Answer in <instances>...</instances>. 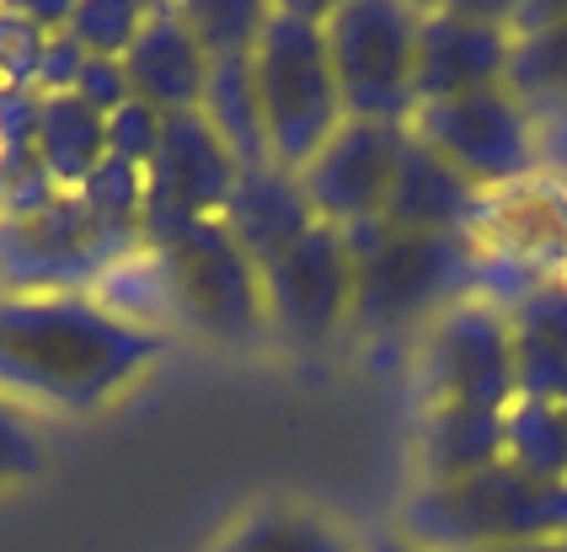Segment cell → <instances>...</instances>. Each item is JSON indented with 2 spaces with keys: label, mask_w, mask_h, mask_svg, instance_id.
Masks as SVG:
<instances>
[{
  "label": "cell",
  "mask_w": 567,
  "mask_h": 552,
  "mask_svg": "<svg viewBox=\"0 0 567 552\" xmlns=\"http://www.w3.org/2000/svg\"><path fill=\"white\" fill-rule=\"evenodd\" d=\"M75 98L86 102L92 113H118L134 92H128V75H124V60H86L81 81H75Z\"/></svg>",
  "instance_id": "cell-33"
},
{
  "label": "cell",
  "mask_w": 567,
  "mask_h": 552,
  "mask_svg": "<svg viewBox=\"0 0 567 552\" xmlns=\"http://www.w3.org/2000/svg\"><path fill=\"white\" fill-rule=\"evenodd\" d=\"M417 17L423 6L402 0H338L321 17L327 60L348 119L370 124H408L412 98V54H417Z\"/></svg>",
  "instance_id": "cell-8"
},
{
  "label": "cell",
  "mask_w": 567,
  "mask_h": 552,
  "mask_svg": "<svg viewBox=\"0 0 567 552\" xmlns=\"http://www.w3.org/2000/svg\"><path fill=\"white\" fill-rule=\"evenodd\" d=\"M514 381L530 402H567V279H546L508 306Z\"/></svg>",
  "instance_id": "cell-18"
},
{
  "label": "cell",
  "mask_w": 567,
  "mask_h": 552,
  "mask_svg": "<svg viewBox=\"0 0 567 552\" xmlns=\"http://www.w3.org/2000/svg\"><path fill=\"white\" fill-rule=\"evenodd\" d=\"M514 6H423L417 54H412V98L440 102L482 86H504L514 70Z\"/></svg>",
  "instance_id": "cell-11"
},
{
  "label": "cell",
  "mask_w": 567,
  "mask_h": 552,
  "mask_svg": "<svg viewBox=\"0 0 567 552\" xmlns=\"http://www.w3.org/2000/svg\"><path fill=\"white\" fill-rule=\"evenodd\" d=\"M204 124L220 134L230 162L241 172H262L268 162V130H262V102H257V75H252V49H230L209 60V81H204V102H198Z\"/></svg>",
  "instance_id": "cell-19"
},
{
  "label": "cell",
  "mask_w": 567,
  "mask_h": 552,
  "mask_svg": "<svg viewBox=\"0 0 567 552\" xmlns=\"http://www.w3.org/2000/svg\"><path fill=\"white\" fill-rule=\"evenodd\" d=\"M81 70H86V49H81L70 33H49L43 60H38V86H32V92H38V98H64V92H75Z\"/></svg>",
  "instance_id": "cell-32"
},
{
  "label": "cell",
  "mask_w": 567,
  "mask_h": 552,
  "mask_svg": "<svg viewBox=\"0 0 567 552\" xmlns=\"http://www.w3.org/2000/svg\"><path fill=\"white\" fill-rule=\"evenodd\" d=\"M38 92H17V86H0V151H32L38 140Z\"/></svg>",
  "instance_id": "cell-34"
},
{
  "label": "cell",
  "mask_w": 567,
  "mask_h": 552,
  "mask_svg": "<svg viewBox=\"0 0 567 552\" xmlns=\"http://www.w3.org/2000/svg\"><path fill=\"white\" fill-rule=\"evenodd\" d=\"M504 461V413L429 408L417 429V483H455Z\"/></svg>",
  "instance_id": "cell-20"
},
{
  "label": "cell",
  "mask_w": 567,
  "mask_h": 552,
  "mask_svg": "<svg viewBox=\"0 0 567 552\" xmlns=\"http://www.w3.org/2000/svg\"><path fill=\"white\" fill-rule=\"evenodd\" d=\"M370 552H417V548H408V542H402V536H380L375 548Z\"/></svg>",
  "instance_id": "cell-36"
},
{
  "label": "cell",
  "mask_w": 567,
  "mask_h": 552,
  "mask_svg": "<svg viewBox=\"0 0 567 552\" xmlns=\"http://www.w3.org/2000/svg\"><path fill=\"white\" fill-rule=\"evenodd\" d=\"M161 130H166V113H156L151 102L128 98L118 113H107V156L134 166H151L161 145Z\"/></svg>",
  "instance_id": "cell-31"
},
{
  "label": "cell",
  "mask_w": 567,
  "mask_h": 552,
  "mask_svg": "<svg viewBox=\"0 0 567 552\" xmlns=\"http://www.w3.org/2000/svg\"><path fill=\"white\" fill-rule=\"evenodd\" d=\"M145 11L151 6H134V0H81L70 6L64 33L86 49V60H124L128 43L145 28Z\"/></svg>",
  "instance_id": "cell-25"
},
{
  "label": "cell",
  "mask_w": 567,
  "mask_h": 552,
  "mask_svg": "<svg viewBox=\"0 0 567 552\" xmlns=\"http://www.w3.org/2000/svg\"><path fill=\"white\" fill-rule=\"evenodd\" d=\"M476 552H567V542H519V548H476Z\"/></svg>",
  "instance_id": "cell-35"
},
{
  "label": "cell",
  "mask_w": 567,
  "mask_h": 552,
  "mask_svg": "<svg viewBox=\"0 0 567 552\" xmlns=\"http://www.w3.org/2000/svg\"><path fill=\"white\" fill-rule=\"evenodd\" d=\"M408 130L482 194H508L540 177V119L508 81L461 98L417 102Z\"/></svg>",
  "instance_id": "cell-6"
},
{
  "label": "cell",
  "mask_w": 567,
  "mask_h": 552,
  "mask_svg": "<svg viewBox=\"0 0 567 552\" xmlns=\"http://www.w3.org/2000/svg\"><path fill=\"white\" fill-rule=\"evenodd\" d=\"M514 33L508 86L530 113H567V6H514Z\"/></svg>",
  "instance_id": "cell-21"
},
{
  "label": "cell",
  "mask_w": 567,
  "mask_h": 552,
  "mask_svg": "<svg viewBox=\"0 0 567 552\" xmlns=\"http://www.w3.org/2000/svg\"><path fill=\"white\" fill-rule=\"evenodd\" d=\"M262 11L268 6H241V0H188L183 17L188 28L198 33L204 54H230V49H252L257 43V28H262Z\"/></svg>",
  "instance_id": "cell-27"
},
{
  "label": "cell",
  "mask_w": 567,
  "mask_h": 552,
  "mask_svg": "<svg viewBox=\"0 0 567 552\" xmlns=\"http://www.w3.org/2000/svg\"><path fill=\"white\" fill-rule=\"evenodd\" d=\"M60 198L38 151H0V221H28Z\"/></svg>",
  "instance_id": "cell-28"
},
{
  "label": "cell",
  "mask_w": 567,
  "mask_h": 552,
  "mask_svg": "<svg viewBox=\"0 0 567 552\" xmlns=\"http://www.w3.org/2000/svg\"><path fill=\"white\" fill-rule=\"evenodd\" d=\"M43 472V435L38 419L0 397V488H17Z\"/></svg>",
  "instance_id": "cell-30"
},
{
  "label": "cell",
  "mask_w": 567,
  "mask_h": 552,
  "mask_svg": "<svg viewBox=\"0 0 567 552\" xmlns=\"http://www.w3.org/2000/svg\"><path fill=\"white\" fill-rule=\"evenodd\" d=\"M75 198L92 209L96 221L140 231V209H145V166L118 162V156H102L92 177L75 188Z\"/></svg>",
  "instance_id": "cell-26"
},
{
  "label": "cell",
  "mask_w": 567,
  "mask_h": 552,
  "mask_svg": "<svg viewBox=\"0 0 567 552\" xmlns=\"http://www.w3.org/2000/svg\"><path fill=\"white\" fill-rule=\"evenodd\" d=\"M204 552H353L343 525L311 504H257Z\"/></svg>",
  "instance_id": "cell-23"
},
{
  "label": "cell",
  "mask_w": 567,
  "mask_h": 552,
  "mask_svg": "<svg viewBox=\"0 0 567 552\" xmlns=\"http://www.w3.org/2000/svg\"><path fill=\"white\" fill-rule=\"evenodd\" d=\"M43 43H49V33L32 22L22 6H0V86L32 92V86H38Z\"/></svg>",
  "instance_id": "cell-29"
},
{
  "label": "cell",
  "mask_w": 567,
  "mask_h": 552,
  "mask_svg": "<svg viewBox=\"0 0 567 552\" xmlns=\"http://www.w3.org/2000/svg\"><path fill=\"white\" fill-rule=\"evenodd\" d=\"M151 258H156L161 295H166V333H204L215 344H257L274 333L262 268L241 253V242L225 231V221L183 231Z\"/></svg>",
  "instance_id": "cell-5"
},
{
  "label": "cell",
  "mask_w": 567,
  "mask_h": 552,
  "mask_svg": "<svg viewBox=\"0 0 567 552\" xmlns=\"http://www.w3.org/2000/svg\"><path fill=\"white\" fill-rule=\"evenodd\" d=\"M493 194L472 188L450 162H440L429 145H417L408 130V151L391 177V198H385V226L396 231H444V236H476L487 221Z\"/></svg>",
  "instance_id": "cell-15"
},
{
  "label": "cell",
  "mask_w": 567,
  "mask_h": 552,
  "mask_svg": "<svg viewBox=\"0 0 567 552\" xmlns=\"http://www.w3.org/2000/svg\"><path fill=\"white\" fill-rule=\"evenodd\" d=\"M563 413H567V402H563Z\"/></svg>",
  "instance_id": "cell-38"
},
{
  "label": "cell",
  "mask_w": 567,
  "mask_h": 552,
  "mask_svg": "<svg viewBox=\"0 0 567 552\" xmlns=\"http://www.w3.org/2000/svg\"><path fill=\"white\" fill-rule=\"evenodd\" d=\"M402 542L417 552H476L567 542V483L493 461L455 483H417L402 499Z\"/></svg>",
  "instance_id": "cell-3"
},
{
  "label": "cell",
  "mask_w": 567,
  "mask_h": 552,
  "mask_svg": "<svg viewBox=\"0 0 567 552\" xmlns=\"http://www.w3.org/2000/svg\"><path fill=\"white\" fill-rule=\"evenodd\" d=\"M402 151H408V124L343 119V130L295 172L306 198H311L316 221H327V226H338V231L380 221Z\"/></svg>",
  "instance_id": "cell-13"
},
{
  "label": "cell",
  "mask_w": 567,
  "mask_h": 552,
  "mask_svg": "<svg viewBox=\"0 0 567 552\" xmlns=\"http://www.w3.org/2000/svg\"><path fill=\"white\" fill-rule=\"evenodd\" d=\"M262 295H268V327L279 338L300 349L338 338L353 311V253L343 231L316 221L289 253L262 268Z\"/></svg>",
  "instance_id": "cell-12"
},
{
  "label": "cell",
  "mask_w": 567,
  "mask_h": 552,
  "mask_svg": "<svg viewBox=\"0 0 567 552\" xmlns=\"http://www.w3.org/2000/svg\"><path fill=\"white\" fill-rule=\"evenodd\" d=\"M504 461L546 478V483H567V413L563 402H530L514 397L504 413Z\"/></svg>",
  "instance_id": "cell-24"
},
{
  "label": "cell",
  "mask_w": 567,
  "mask_h": 552,
  "mask_svg": "<svg viewBox=\"0 0 567 552\" xmlns=\"http://www.w3.org/2000/svg\"><path fill=\"white\" fill-rule=\"evenodd\" d=\"M134 253H145L140 231L107 226L60 194L28 221H0V295H92Z\"/></svg>",
  "instance_id": "cell-7"
},
{
  "label": "cell",
  "mask_w": 567,
  "mask_h": 552,
  "mask_svg": "<svg viewBox=\"0 0 567 552\" xmlns=\"http://www.w3.org/2000/svg\"><path fill=\"white\" fill-rule=\"evenodd\" d=\"M321 17H327V6H306V0L268 6L252 43L268 162L284 172H300L348 119L338 81H332V60H327Z\"/></svg>",
  "instance_id": "cell-4"
},
{
  "label": "cell",
  "mask_w": 567,
  "mask_h": 552,
  "mask_svg": "<svg viewBox=\"0 0 567 552\" xmlns=\"http://www.w3.org/2000/svg\"><path fill=\"white\" fill-rule=\"evenodd\" d=\"M353 253V311L348 333L391 344L402 333H423L440 311L472 295L476 236L444 231H396L385 221L343 231Z\"/></svg>",
  "instance_id": "cell-2"
},
{
  "label": "cell",
  "mask_w": 567,
  "mask_h": 552,
  "mask_svg": "<svg viewBox=\"0 0 567 552\" xmlns=\"http://www.w3.org/2000/svg\"><path fill=\"white\" fill-rule=\"evenodd\" d=\"M476 247H493L508 258L530 263L540 279H563L567 268V183L540 172L530 183L493 194L487 221L476 231Z\"/></svg>",
  "instance_id": "cell-16"
},
{
  "label": "cell",
  "mask_w": 567,
  "mask_h": 552,
  "mask_svg": "<svg viewBox=\"0 0 567 552\" xmlns=\"http://www.w3.org/2000/svg\"><path fill=\"white\" fill-rule=\"evenodd\" d=\"M241 183V166L230 162L220 134L204 124V113H172L151 166H145V209L140 242L156 253L183 231L204 221H225V204Z\"/></svg>",
  "instance_id": "cell-10"
},
{
  "label": "cell",
  "mask_w": 567,
  "mask_h": 552,
  "mask_svg": "<svg viewBox=\"0 0 567 552\" xmlns=\"http://www.w3.org/2000/svg\"><path fill=\"white\" fill-rule=\"evenodd\" d=\"M166 344V333L124 323L86 290L0 295V397L32 419H81L124 397Z\"/></svg>",
  "instance_id": "cell-1"
},
{
  "label": "cell",
  "mask_w": 567,
  "mask_h": 552,
  "mask_svg": "<svg viewBox=\"0 0 567 552\" xmlns=\"http://www.w3.org/2000/svg\"><path fill=\"white\" fill-rule=\"evenodd\" d=\"M32 151H38L43 172L54 177V188H60V194H75V188L96 172V162L107 156V119L92 113L75 92H64V98H43Z\"/></svg>",
  "instance_id": "cell-22"
},
{
  "label": "cell",
  "mask_w": 567,
  "mask_h": 552,
  "mask_svg": "<svg viewBox=\"0 0 567 552\" xmlns=\"http://www.w3.org/2000/svg\"><path fill=\"white\" fill-rule=\"evenodd\" d=\"M417 387H423V408L508 413V402L519 397L508 311L472 295L440 311L417 333Z\"/></svg>",
  "instance_id": "cell-9"
},
{
  "label": "cell",
  "mask_w": 567,
  "mask_h": 552,
  "mask_svg": "<svg viewBox=\"0 0 567 552\" xmlns=\"http://www.w3.org/2000/svg\"><path fill=\"white\" fill-rule=\"evenodd\" d=\"M563 279H567V268H563Z\"/></svg>",
  "instance_id": "cell-37"
},
{
  "label": "cell",
  "mask_w": 567,
  "mask_h": 552,
  "mask_svg": "<svg viewBox=\"0 0 567 552\" xmlns=\"http://www.w3.org/2000/svg\"><path fill=\"white\" fill-rule=\"evenodd\" d=\"M124 75L128 92L140 102H151L166 119L172 113H198L204 81H209V54L188 28L183 6H151L145 11V28L124 54Z\"/></svg>",
  "instance_id": "cell-14"
},
{
  "label": "cell",
  "mask_w": 567,
  "mask_h": 552,
  "mask_svg": "<svg viewBox=\"0 0 567 552\" xmlns=\"http://www.w3.org/2000/svg\"><path fill=\"white\" fill-rule=\"evenodd\" d=\"M316 226V209L300 177L284 172V166H262V172H241L236 194L225 204V231L241 242V253L268 268V263L289 253L306 231Z\"/></svg>",
  "instance_id": "cell-17"
}]
</instances>
